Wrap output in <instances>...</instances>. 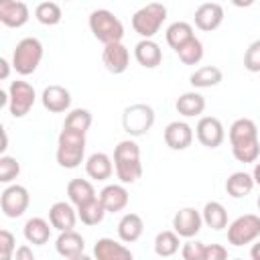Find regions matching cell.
Listing matches in <instances>:
<instances>
[{
	"label": "cell",
	"mask_w": 260,
	"mask_h": 260,
	"mask_svg": "<svg viewBox=\"0 0 260 260\" xmlns=\"http://www.w3.org/2000/svg\"><path fill=\"white\" fill-rule=\"evenodd\" d=\"M20 173V162L14 156L2 154L0 156V183H10L18 177Z\"/></svg>",
	"instance_id": "obj_37"
},
{
	"label": "cell",
	"mask_w": 260,
	"mask_h": 260,
	"mask_svg": "<svg viewBox=\"0 0 260 260\" xmlns=\"http://www.w3.org/2000/svg\"><path fill=\"white\" fill-rule=\"evenodd\" d=\"M181 246H183V244H181L179 236H177L173 230L158 232L156 238H154V254L160 256V258H171V256H175Z\"/></svg>",
	"instance_id": "obj_32"
},
{
	"label": "cell",
	"mask_w": 260,
	"mask_h": 260,
	"mask_svg": "<svg viewBox=\"0 0 260 260\" xmlns=\"http://www.w3.org/2000/svg\"><path fill=\"white\" fill-rule=\"evenodd\" d=\"M201 225H203V217H201V211H197L195 207H183L173 215V232L179 238H185V240L195 238Z\"/></svg>",
	"instance_id": "obj_12"
},
{
	"label": "cell",
	"mask_w": 260,
	"mask_h": 260,
	"mask_svg": "<svg viewBox=\"0 0 260 260\" xmlns=\"http://www.w3.org/2000/svg\"><path fill=\"white\" fill-rule=\"evenodd\" d=\"M195 136L205 148H217L225 140V128L219 118L203 116V118H199V122L195 126Z\"/></svg>",
	"instance_id": "obj_11"
},
{
	"label": "cell",
	"mask_w": 260,
	"mask_h": 260,
	"mask_svg": "<svg viewBox=\"0 0 260 260\" xmlns=\"http://www.w3.org/2000/svg\"><path fill=\"white\" fill-rule=\"evenodd\" d=\"M177 55H179V59H181L183 65H197L203 59V43L197 37H193L189 43H185L177 51Z\"/></svg>",
	"instance_id": "obj_36"
},
{
	"label": "cell",
	"mask_w": 260,
	"mask_h": 260,
	"mask_svg": "<svg viewBox=\"0 0 260 260\" xmlns=\"http://www.w3.org/2000/svg\"><path fill=\"white\" fill-rule=\"evenodd\" d=\"M106 213H108V211H106V207L102 205L100 197H95L93 201H89V203L77 207V217H79L81 223H85V225H98V223H102V219L106 217Z\"/></svg>",
	"instance_id": "obj_34"
},
{
	"label": "cell",
	"mask_w": 260,
	"mask_h": 260,
	"mask_svg": "<svg viewBox=\"0 0 260 260\" xmlns=\"http://www.w3.org/2000/svg\"><path fill=\"white\" fill-rule=\"evenodd\" d=\"M223 79V73L219 67L215 65H203L199 69H195L189 77V83L195 87V89H205V87H215L219 85Z\"/></svg>",
	"instance_id": "obj_28"
},
{
	"label": "cell",
	"mask_w": 260,
	"mask_h": 260,
	"mask_svg": "<svg viewBox=\"0 0 260 260\" xmlns=\"http://www.w3.org/2000/svg\"><path fill=\"white\" fill-rule=\"evenodd\" d=\"M14 252H16V240L12 232L0 230V260H10Z\"/></svg>",
	"instance_id": "obj_40"
},
{
	"label": "cell",
	"mask_w": 260,
	"mask_h": 260,
	"mask_svg": "<svg viewBox=\"0 0 260 260\" xmlns=\"http://www.w3.org/2000/svg\"><path fill=\"white\" fill-rule=\"evenodd\" d=\"M61 6L57 4V2H51V0H47V2H39L37 4V8H35V18L41 22V24H45V26H55V24H59L61 22Z\"/></svg>",
	"instance_id": "obj_35"
},
{
	"label": "cell",
	"mask_w": 260,
	"mask_h": 260,
	"mask_svg": "<svg viewBox=\"0 0 260 260\" xmlns=\"http://www.w3.org/2000/svg\"><path fill=\"white\" fill-rule=\"evenodd\" d=\"M30 203L28 189L22 185H8L0 193V209L6 217H20Z\"/></svg>",
	"instance_id": "obj_10"
},
{
	"label": "cell",
	"mask_w": 260,
	"mask_h": 260,
	"mask_svg": "<svg viewBox=\"0 0 260 260\" xmlns=\"http://www.w3.org/2000/svg\"><path fill=\"white\" fill-rule=\"evenodd\" d=\"M250 258H252V260H260V242H256V244L252 246V250H250Z\"/></svg>",
	"instance_id": "obj_44"
},
{
	"label": "cell",
	"mask_w": 260,
	"mask_h": 260,
	"mask_svg": "<svg viewBox=\"0 0 260 260\" xmlns=\"http://www.w3.org/2000/svg\"><path fill=\"white\" fill-rule=\"evenodd\" d=\"M201 217H203V223L215 232L228 228V211L219 201H207L201 211Z\"/></svg>",
	"instance_id": "obj_31"
},
{
	"label": "cell",
	"mask_w": 260,
	"mask_h": 260,
	"mask_svg": "<svg viewBox=\"0 0 260 260\" xmlns=\"http://www.w3.org/2000/svg\"><path fill=\"white\" fill-rule=\"evenodd\" d=\"M203 254H205V244L199 242V240H187L183 246H181V256L183 260H203Z\"/></svg>",
	"instance_id": "obj_39"
},
{
	"label": "cell",
	"mask_w": 260,
	"mask_h": 260,
	"mask_svg": "<svg viewBox=\"0 0 260 260\" xmlns=\"http://www.w3.org/2000/svg\"><path fill=\"white\" fill-rule=\"evenodd\" d=\"M114 171L122 185H132L142 177L140 146L132 138L120 140L114 148Z\"/></svg>",
	"instance_id": "obj_2"
},
{
	"label": "cell",
	"mask_w": 260,
	"mask_h": 260,
	"mask_svg": "<svg viewBox=\"0 0 260 260\" xmlns=\"http://www.w3.org/2000/svg\"><path fill=\"white\" fill-rule=\"evenodd\" d=\"M256 205H258V209H260V195H258V201H256Z\"/></svg>",
	"instance_id": "obj_48"
},
{
	"label": "cell",
	"mask_w": 260,
	"mask_h": 260,
	"mask_svg": "<svg viewBox=\"0 0 260 260\" xmlns=\"http://www.w3.org/2000/svg\"><path fill=\"white\" fill-rule=\"evenodd\" d=\"M30 10L26 2L20 0H4L0 2V22L8 28H20L28 22Z\"/></svg>",
	"instance_id": "obj_13"
},
{
	"label": "cell",
	"mask_w": 260,
	"mask_h": 260,
	"mask_svg": "<svg viewBox=\"0 0 260 260\" xmlns=\"http://www.w3.org/2000/svg\"><path fill=\"white\" fill-rule=\"evenodd\" d=\"M8 148V136H6V130L2 128V146H0V152H4Z\"/></svg>",
	"instance_id": "obj_46"
},
{
	"label": "cell",
	"mask_w": 260,
	"mask_h": 260,
	"mask_svg": "<svg viewBox=\"0 0 260 260\" xmlns=\"http://www.w3.org/2000/svg\"><path fill=\"white\" fill-rule=\"evenodd\" d=\"M93 118H91V112L85 110V108H75L71 110L67 116H65V124H63V130H71V132H79V134H85L91 126Z\"/></svg>",
	"instance_id": "obj_33"
},
{
	"label": "cell",
	"mask_w": 260,
	"mask_h": 260,
	"mask_svg": "<svg viewBox=\"0 0 260 260\" xmlns=\"http://www.w3.org/2000/svg\"><path fill=\"white\" fill-rule=\"evenodd\" d=\"M236 260H242V258H236Z\"/></svg>",
	"instance_id": "obj_49"
},
{
	"label": "cell",
	"mask_w": 260,
	"mask_h": 260,
	"mask_svg": "<svg viewBox=\"0 0 260 260\" xmlns=\"http://www.w3.org/2000/svg\"><path fill=\"white\" fill-rule=\"evenodd\" d=\"M258 236H260V215L256 213H244L228 225V242L232 246L240 248L244 244H252L256 242Z\"/></svg>",
	"instance_id": "obj_8"
},
{
	"label": "cell",
	"mask_w": 260,
	"mask_h": 260,
	"mask_svg": "<svg viewBox=\"0 0 260 260\" xmlns=\"http://www.w3.org/2000/svg\"><path fill=\"white\" fill-rule=\"evenodd\" d=\"M142 232H144V221L138 213H126L118 221V238L126 244H132V242L140 240Z\"/></svg>",
	"instance_id": "obj_26"
},
{
	"label": "cell",
	"mask_w": 260,
	"mask_h": 260,
	"mask_svg": "<svg viewBox=\"0 0 260 260\" xmlns=\"http://www.w3.org/2000/svg\"><path fill=\"white\" fill-rule=\"evenodd\" d=\"M165 20H167V6L158 2H150L132 14V28L142 39H152L160 30Z\"/></svg>",
	"instance_id": "obj_6"
},
{
	"label": "cell",
	"mask_w": 260,
	"mask_h": 260,
	"mask_svg": "<svg viewBox=\"0 0 260 260\" xmlns=\"http://www.w3.org/2000/svg\"><path fill=\"white\" fill-rule=\"evenodd\" d=\"M85 154V134L61 130L57 138V162L63 169H77Z\"/></svg>",
	"instance_id": "obj_5"
},
{
	"label": "cell",
	"mask_w": 260,
	"mask_h": 260,
	"mask_svg": "<svg viewBox=\"0 0 260 260\" xmlns=\"http://www.w3.org/2000/svg\"><path fill=\"white\" fill-rule=\"evenodd\" d=\"M51 228L53 225L47 219H43V217H30V219H26L22 234H24V238H26L28 244H32V246H45L49 242V238H51Z\"/></svg>",
	"instance_id": "obj_25"
},
{
	"label": "cell",
	"mask_w": 260,
	"mask_h": 260,
	"mask_svg": "<svg viewBox=\"0 0 260 260\" xmlns=\"http://www.w3.org/2000/svg\"><path fill=\"white\" fill-rule=\"evenodd\" d=\"M165 144L173 150H185L191 146L193 142V128L183 122V120H175L171 124H167L165 128Z\"/></svg>",
	"instance_id": "obj_16"
},
{
	"label": "cell",
	"mask_w": 260,
	"mask_h": 260,
	"mask_svg": "<svg viewBox=\"0 0 260 260\" xmlns=\"http://www.w3.org/2000/svg\"><path fill=\"white\" fill-rule=\"evenodd\" d=\"M223 22V6L219 2H203L195 10V26L199 30L211 32Z\"/></svg>",
	"instance_id": "obj_15"
},
{
	"label": "cell",
	"mask_w": 260,
	"mask_h": 260,
	"mask_svg": "<svg viewBox=\"0 0 260 260\" xmlns=\"http://www.w3.org/2000/svg\"><path fill=\"white\" fill-rule=\"evenodd\" d=\"M41 102H43V108L49 110L51 114H61L65 110H69L71 106V93L67 87L63 85H47L41 93Z\"/></svg>",
	"instance_id": "obj_18"
},
{
	"label": "cell",
	"mask_w": 260,
	"mask_h": 260,
	"mask_svg": "<svg viewBox=\"0 0 260 260\" xmlns=\"http://www.w3.org/2000/svg\"><path fill=\"white\" fill-rule=\"evenodd\" d=\"M244 67L250 73H260V39L252 41L244 53Z\"/></svg>",
	"instance_id": "obj_38"
},
{
	"label": "cell",
	"mask_w": 260,
	"mask_h": 260,
	"mask_svg": "<svg viewBox=\"0 0 260 260\" xmlns=\"http://www.w3.org/2000/svg\"><path fill=\"white\" fill-rule=\"evenodd\" d=\"M252 179H254V183H256V185H260V162H256V165H254Z\"/></svg>",
	"instance_id": "obj_45"
},
{
	"label": "cell",
	"mask_w": 260,
	"mask_h": 260,
	"mask_svg": "<svg viewBox=\"0 0 260 260\" xmlns=\"http://www.w3.org/2000/svg\"><path fill=\"white\" fill-rule=\"evenodd\" d=\"M67 197H69V203L71 205L81 207V205L93 201L98 195H95L93 185L87 179H71L67 183Z\"/></svg>",
	"instance_id": "obj_24"
},
{
	"label": "cell",
	"mask_w": 260,
	"mask_h": 260,
	"mask_svg": "<svg viewBox=\"0 0 260 260\" xmlns=\"http://www.w3.org/2000/svg\"><path fill=\"white\" fill-rule=\"evenodd\" d=\"M14 254H16V260H37V258H35V254H32V250H30L26 244L18 246Z\"/></svg>",
	"instance_id": "obj_42"
},
{
	"label": "cell",
	"mask_w": 260,
	"mask_h": 260,
	"mask_svg": "<svg viewBox=\"0 0 260 260\" xmlns=\"http://www.w3.org/2000/svg\"><path fill=\"white\" fill-rule=\"evenodd\" d=\"M100 201L102 205L106 207L108 213H116V211H122L126 209L128 201H130V195L126 191V187L122 183H112V185H106L102 191H100Z\"/></svg>",
	"instance_id": "obj_19"
},
{
	"label": "cell",
	"mask_w": 260,
	"mask_h": 260,
	"mask_svg": "<svg viewBox=\"0 0 260 260\" xmlns=\"http://www.w3.org/2000/svg\"><path fill=\"white\" fill-rule=\"evenodd\" d=\"M165 37H167L169 47L177 53V51H179L185 43H189L195 35H193V26H191L189 22H185V20H177V22H173V24L167 26Z\"/></svg>",
	"instance_id": "obj_30"
},
{
	"label": "cell",
	"mask_w": 260,
	"mask_h": 260,
	"mask_svg": "<svg viewBox=\"0 0 260 260\" xmlns=\"http://www.w3.org/2000/svg\"><path fill=\"white\" fill-rule=\"evenodd\" d=\"M55 250L59 256H63L65 260L69 258H75V256H81L83 250H85V240L81 234H77L75 230L71 232H61L59 238L55 240Z\"/></svg>",
	"instance_id": "obj_22"
},
{
	"label": "cell",
	"mask_w": 260,
	"mask_h": 260,
	"mask_svg": "<svg viewBox=\"0 0 260 260\" xmlns=\"http://www.w3.org/2000/svg\"><path fill=\"white\" fill-rule=\"evenodd\" d=\"M95 260H134V254L120 242L112 238H100L93 246Z\"/></svg>",
	"instance_id": "obj_20"
},
{
	"label": "cell",
	"mask_w": 260,
	"mask_h": 260,
	"mask_svg": "<svg viewBox=\"0 0 260 260\" xmlns=\"http://www.w3.org/2000/svg\"><path fill=\"white\" fill-rule=\"evenodd\" d=\"M89 30L100 43H104V47L112 43H122L124 39V24L108 8H98L89 14Z\"/></svg>",
	"instance_id": "obj_3"
},
{
	"label": "cell",
	"mask_w": 260,
	"mask_h": 260,
	"mask_svg": "<svg viewBox=\"0 0 260 260\" xmlns=\"http://www.w3.org/2000/svg\"><path fill=\"white\" fill-rule=\"evenodd\" d=\"M230 144L232 154L238 162H256L260 154V138L256 122L250 118H238L230 126Z\"/></svg>",
	"instance_id": "obj_1"
},
{
	"label": "cell",
	"mask_w": 260,
	"mask_h": 260,
	"mask_svg": "<svg viewBox=\"0 0 260 260\" xmlns=\"http://www.w3.org/2000/svg\"><path fill=\"white\" fill-rule=\"evenodd\" d=\"M43 59V43L37 37H24L12 51V67L18 75H30L37 71Z\"/></svg>",
	"instance_id": "obj_4"
},
{
	"label": "cell",
	"mask_w": 260,
	"mask_h": 260,
	"mask_svg": "<svg viewBox=\"0 0 260 260\" xmlns=\"http://www.w3.org/2000/svg\"><path fill=\"white\" fill-rule=\"evenodd\" d=\"M102 61L106 65V69L114 75H120L128 69V63H130V51L122 45V43H112V45H106L104 51H102Z\"/></svg>",
	"instance_id": "obj_17"
},
{
	"label": "cell",
	"mask_w": 260,
	"mask_h": 260,
	"mask_svg": "<svg viewBox=\"0 0 260 260\" xmlns=\"http://www.w3.org/2000/svg\"><path fill=\"white\" fill-rule=\"evenodd\" d=\"M8 75H10V63L2 57L0 59V79H8Z\"/></svg>",
	"instance_id": "obj_43"
},
{
	"label": "cell",
	"mask_w": 260,
	"mask_h": 260,
	"mask_svg": "<svg viewBox=\"0 0 260 260\" xmlns=\"http://www.w3.org/2000/svg\"><path fill=\"white\" fill-rule=\"evenodd\" d=\"M152 124H154V110L148 104L136 102V104H130L128 108H124V112H122V128L132 138L144 136L152 128Z\"/></svg>",
	"instance_id": "obj_7"
},
{
	"label": "cell",
	"mask_w": 260,
	"mask_h": 260,
	"mask_svg": "<svg viewBox=\"0 0 260 260\" xmlns=\"http://www.w3.org/2000/svg\"><path fill=\"white\" fill-rule=\"evenodd\" d=\"M203 260H228V250L221 244H207Z\"/></svg>",
	"instance_id": "obj_41"
},
{
	"label": "cell",
	"mask_w": 260,
	"mask_h": 260,
	"mask_svg": "<svg viewBox=\"0 0 260 260\" xmlns=\"http://www.w3.org/2000/svg\"><path fill=\"white\" fill-rule=\"evenodd\" d=\"M69 260H95V258H91L87 254H81V256H75V258H69Z\"/></svg>",
	"instance_id": "obj_47"
},
{
	"label": "cell",
	"mask_w": 260,
	"mask_h": 260,
	"mask_svg": "<svg viewBox=\"0 0 260 260\" xmlns=\"http://www.w3.org/2000/svg\"><path fill=\"white\" fill-rule=\"evenodd\" d=\"M134 59L144 69H154L162 63V51L152 39H142L134 45Z\"/></svg>",
	"instance_id": "obj_21"
},
{
	"label": "cell",
	"mask_w": 260,
	"mask_h": 260,
	"mask_svg": "<svg viewBox=\"0 0 260 260\" xmlns=\"http://www.w3.org/2000/svg\"><path fill=\"white\" fill-rule=\"evenodd\" d=\"M8 95H10V104H8V110L14 118H22L30 112V108L35 106V100H37V93H35V87L28 83V81H22V79H16V81H10V87H8Z\"/></svg>",
	"instance_id": "obj_9"
},
{
	"label": "cell",
	"mask_w": 260,
	"mask_h": 260,
	"mask_svg": "<svg viewBox=\"0 0 260 260\" xmlns=\"http://www.w3.org/2000/svg\"><path fill=\"white\" fill-rule=\"evenodd\" d=\"M85 173L89 179L95 181H108L114 175V165L112 158L106 152H93L87 160H85Z\"/></svg>",
	"instance_id": "obj_23"
},
{
	"label": "cell",
	"mask_w": 260,
	"mask_h": 260,
	"mask_svg": "<svg viewBox=\"0 0 260 260\" xmlns=\"http://www.w3.org/2000/svg\"><path fill=\"white\" fill-rule=\"evenodd\" d=\"M77 209H73V205L69 201H55L49 207V223L61 232H71L75 228L77 221Z\"/></svg>",
	"instance_id": "obj_14"
},
{
	"label": "cell",
	"mask_w": 260,
	"mask_h": 260,
	"mask_svg": "<svg viewBox=\"0 0 260 260\" xmlns=\"http://www.w3.org/2000/svg\"><path fill=\"white\" fill-rule=\"evenodd\" d=\"M254 185H256V183H254V179H252L250 173L236 171V173H232V175L228 177V181H225V191H228L230 197L240 199V197L250 195L252 189H254Z\"/></svg>",
	"instance_id": "obj_29"
},
{
	"label": "cell",
	"mask_w": 260,
	"mask_h": 260,
	"mask_svg": "<svg viewBox=\"0 0 260 260\" xmlns=\"http://www.w3.org/2000/svg\"><path fill=\"white\" fill-rule=\"evenodd\" d=\"M175 108H177V112L181 116L195 118V116L203 114V110H205V98L199 91H185V93H181L177 98Z\"/></svg>",
	"instance_id": "obj_27"
}]
</instances>
